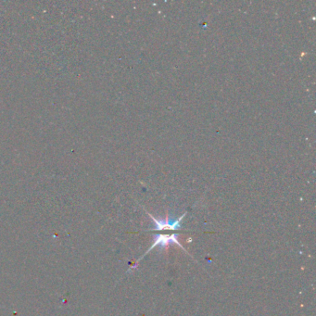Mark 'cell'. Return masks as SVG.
<instances>
[{
    "mask_svg": "<svg viewBox=\"0 0 316 316\" xmlns=\"http://www.w3.org/2000/svg\"><path fill=\"white\" fill-rule=\"evenodd\" d=\"M150 217L151 218L152 222L156 225V227H154L153 229H150L147 231H161V230H180L182 229V225H181V222L184 218V216L186 215V213H184L183 215H181L178 219H170L168 214L166 215L165 219H157L156 217H154L152 214H149Z\"/></svg>",
    "mask_w": 316,
    "mask_h": 316,
    "instance_id": "2",
    "label": "cell"
},
{
    "mask_svg": "<svg viewBox=\"0 0 316 316\" xmlns=\"http://www.w3.org/2000/svg\"><path fill=\"white\" fill-rule=\"evenodd\" d=\"M172 244H176L178 245L182 249H183L184 251H185V249H183V245L181 244L180 242H179V240H178V234H156L155 236H154V242H153V244L150 246V248L145 252V254L143 255L142 257L140 258V259H138L137 260V262H136V264H135V265L133 267V268H134V267H136L137 266V265H138V262H140L141 260H142L143 258L146 256V255L148 254L150 250H152L153 249H155L156 247H159L160 248V249L162 250V249H165V248H167V247H169L170 245Z\"/></svg>",
    "mask_w": 316,
    "mask_h": 316,
    "instance_id": "1",
    "label": "cell"
}]
</instances>
